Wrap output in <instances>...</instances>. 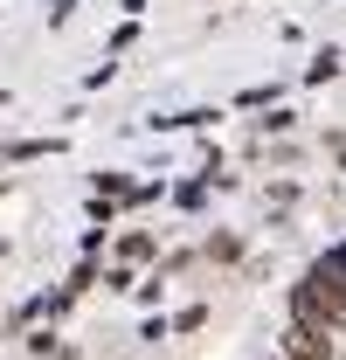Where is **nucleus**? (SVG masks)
<instances>
[{"label":"nucleus","instance_id":"5","mask_svg":"<svg viewBox=\"0 0 346 360\" xmlns=\"http://www.w3.org/2000/svg\"><path fill=\"white\" fill-rule=\"evenodd\" d=\"M49 153V139H21V146H7V160H42Z\"/></svg>","mask_w":346,"mask_h":360},{"label":"nucleus","instance_id":"4","mask_svg":"<svg viewBox=\"0 0 346 360\" xmlns=\"http://www.w3.org/2000/svg\"><path fill=\"white\" fill-rule=\"evenodd\" d=\"M201 257H208V264H243V236H229V229H222V236L201 243Z\"/></svg>","mask_w":346,"mask_h":360},{"label":"nucleus","instance_id":"6","mask_svg":"<svg viewBox=\"0 0 346 360\" xmlns=\"http://www.w3.org/2000/svg\"><path fill=\"white\" fill-rule=\"evenodd\" d=\"M173 326H180V333H201V326H208V305H187V312L173 319Z\"/></svg>","mask_w":346,"mask_h":360},{"label":"nucleus","instance_id":"1","mask_svg":"<svg viewBox=\"0 0 346 360\" xmlns=\"http://www.w3.org/2000/svg\"><path fill=\"white\" fill-rule=\"evenodd\" d=\"M291 319L298 326H319V333H346V277L326 257L305 264V277L291 284Z\"/></svg>","mask_w":346,"mask_h":360},{"label":"nucleus","instance_id":"2","mask_svg":"<svg viewBox=\"0 0 346 360\" xmlns=\"http://www.w3.org/2000/svg\"><path fill=\"white\" fill-rule=\"evenodd\" d=\"M277 354L284 360H340V347H333V333H319V326H284V340H277Z\"/></svg>","mask_w":346,"mask_h":360},{"label":"nucleus","instance_id":"7","mask_svg":"<svg viewBox=\"0 0 346 360\" xmlns=\"http://www.w3.org/2000/svg\"><path fill=\"white\" fill-rule=\"evenodd\" d=\"M49 7V21H70V0H42Z\"/></svg>","mask_w":346,"mask_h":360},{"label":"nucleus","instance_id":"3","mask_svg":"<svg viewBox=\"0 0 346 360\" xmlns=\"http://www.w3.org/2000/svg\"><path fill=\"white\" fill-rule=\"evenodd\" d=\"M118 264H160V236H153V229H125V236H118Z\"/></svg>","mask_w":346,"mask_h":360}]
</instances>
